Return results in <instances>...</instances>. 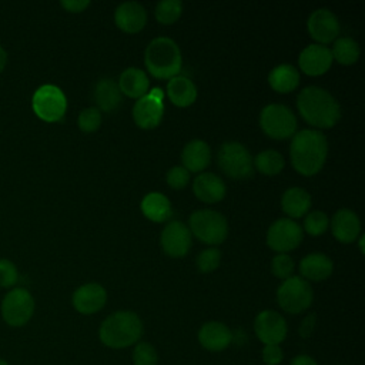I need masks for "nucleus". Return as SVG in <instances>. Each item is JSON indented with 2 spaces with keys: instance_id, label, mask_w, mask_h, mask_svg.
I'll return each instance as SVG.
<instances>
[{
  "instance_id": "58836bf2",
  "label": "nucleus",
  "mask_w": 365,
  "mask_h": 365,
  "mask_svg": "<svg viewBox=\"0 0 365 365\" xmlns=\"http://www.w3.org/2000/svg\"><path fill=\"white\" fill-rule=\"evenodd\" d=\"M165 180L168 187L174 190H181L190 182V173L182 165H175L167 171Z\"/></svg>"
},
{
  "instance_id": "4468645a",
  "label": "nucleus",
  "mask_w": 365,
  "mask_h": 365,
  "mask_svg": "<svg viewBox=\"0 0 365 365\" xmlns=\"http://www.w3.org/2000/svg\"><path fill=\"white\" fill-rule=\"evenodd\" d=\"M160 242H161L163 251L167 255L173 258H180L187 255V252L190 251L191 232L184 222L171 221L161 231Z\"/></svg>"
},
{
  "instance_id": "412c9836",
  "label": "nucleus",
  "mask_w": 365,
  "mask_h": 365,
  "mask_svg": "<svg viewBox=\"0 0 365 365\" xmlns=\"http://www.w3.org/2000/svg\"><path fill=\"white\" fill-rule=\"evenodd\" d=\"M331 231L339 242L349 244L358 238L361 232V221L352 210L341 208L331 220Z\"/></svg>"
},
{
  "instance_id": "5701e85b",
  "label": "nucleus",
  "mask_w": 365,
  "mask_h": 365,
  "mask_svg": "<svg viewBox=\"0 0 365 365\" xmlns=\"http://www.w3.org/2000/svg\"><path fill=\"white\" fill-rule=\"evenodd\" d=\"M334 271L332 259L321 252H312L304 257L299 262V274L305 281H324Z\"/></svg>"
},
{
  "instance_id": "6ab92c4d",
  "label": "nucleus",
  "mask_w": 365,
  "mask_h": 365,
  "mask_svg": "<svg viewBox=\"0 0 365 365\" xmlns=\"http://www.w3.org/2000/svg\"><path fill=\"white\" fill-rule=\"evenodd\" d=\"M192 191L195 197L207 204L220 202L227 192L225 182L214 173H201L194 178Z\"/></svg>"
},
{
  "instance_id": "20e7f679",
  "label": "nucleus",
  "mask_w": 365,
  "mask_h": 365,
  "mask_svg": "<svg viewBox=\"0 0 365 365\" xmlns=\"http://www.w3.org/2000/svg\"><path fill=\"white\" fill-rule=\"evenodd\" d=\"M144 64L153 77L170 80L181 71V50L173 38L157 37L145 47Z\"/></svg>"
},
{
  "instance_id": "c9c22d12",
  "label": "nucleus",
  "mask_w": 365,
  "mask_h": 365,
  "mask_svg": "<svg viewBox=\"0 0 365 365\" xmlns=\"http://www.w3.org/2000/svg\"><path fill=\"white\" fill-rule=\"evenodd\" d=\"M78 128L84 133H94L101 125V113L97 107L84 108L77 118Z\"/></svg>"
},
{
  "instance_id": "f3484780",
  "label": "nucleus",
  "mask_w": 365,
  "mask_h": 365,
  "mask_svg": "<svg viewBox=\"0 0 365 365\" xmlns=\"http://www.w3.org/2000/svg\"><path fill=\"white\" fill-rule=\"evenodd\" d=\"M164 114L163 100L153 97L150 93L138 98L133 107L134 123L143 130H151L160 125Z\"/></svg>"
},
{
  "instance_id": "37998d69",
  "label": "nucleus",
  "mask_w": 365,
  "mask_h": 365,
  "mask_svg": "<svg viewBox=\"0 0 365 365\" xmlns=\"http://www.w3.org/2000/svg\"><path fill=\"white\" fill-rule=\"evenodd\" d=\"M291 365H318V364L312 356L301 354V355H297V356L292 358Z\"/></svg>"
},
{
  "instance_id": "b1692460",
  "label": "nucleus",
  "mask_w": 365,
  "mask_h": 365,
  "mask_svg": "<svg viewBox=\"0 0 365 365\" xmlns=\"http://www.w3.org/2000/svg\"><path fill=\"white\" fill-rule=\"evenodd\" d=\"M150 81L141 68L137 67H128L125 68L118 78V88L123 94H125L130 98H141L148 93Z\"/></svg>"
},
{
  "instance_id": "4be33fe9",
  "label": "nucleus",
  "mask_w": 365,
  "mask_h": 365,
  "mask_svg": "<svg viewBox=\"0 0 365 365\" xmlns=\"http://www.w3.org/2000/svg\"><path fill=\"white\" fill-rule=\"evenodd\" d=\"M181 161L182 167L188 173H200L205 170L211 163V148L202 140H191L182 148Z\"/></svg>"
},
{
  "instance_id": "393cba45",
  "label": "nucleus",
  "mask_w": 365,
  "mask_h": 365,
  "mask_svg": "<svg viewBox=\"0 0 365 365\" xmlns=\"http://www.w3.org/2000/svg\"><path fill=\"white\" fill-rule=\"evenodd\" d=\"M94 100L97 108L104 113L115 111L121 104V91L113 78H100L94 87Z\"/></svg>"
},
{
  "instance_id": "49530a36",
  "label": "nucleus",
  "mask_w": 365,
  "mask_h": 365,
  "mask_svg": "<svg viewBox=\"0 0 365 365\" xmlns=\"http://www.w3.org/2000/svg\"><path fill=\"white\" fill-rule=\"evenodd\" d=\"M0 365H9V364H7L4 359H1V358H0Z\"/></svg>"
},
{
  "instance_id": "9b49d317",
  "label": "nucleus",
  "mask_w": 365,
  "mask_h": 365,
  "mask_svg": "<svg viewBox=\"0 0 365 365\" xmlns=\"http://www.w3.org/2000/svg\"><path fill=\"white\" fill-rule=\"evenodd\" d=\"M304 238L301 225L291 218H279L274 221L267 231V245L278 254H287L295 250Z\"/></svg>"
},
{
  "instance_id": "72a5a7b5",
  "label": "nucleus",
  "mask_w": 365,
  "mask_h": 365,
  "mask_svg": "<svg viewBox=\"0 0 365 365\" xmlns=\"http://www.w3.org/2000/svg\"><path fill=\"white\" fill-rule=\"evenodd\" d=\"M221 251L218 248H205L202 250L195 259L197 268L202 274H210L220 267Z\"/></svg>"
},
{
  "instance_id": "f03ea898",
  "label": "nucleus",
  "mask_w": 365,
  "mask_h": 365,
  "mask_svg": "<svg viewBox=\"0 0 365 365\" xmlns=\"http://www.w3.org/2000/svg\"><path fill=\"white\" fill-rule=\"evenodd\" d=\"M297 107L301 117L318 130L331 128L341 118V107L335 97L317 86H309L299 91Z\"/></svg>"
},
{
  "instance_id": "c85d7f7f",
  "label": "nucleus",
  "mask_w": 365,
  "mask_h": 365,
  "mask_svg": "<svg viewBox=\"0 0 365 365\" xmlns=\"http://www.w3.org/2000/svg\"><path fill=\"white\" fill-rule=\"evenodd\" d=\"M268 83L277 93H291L299 84V73L292 64H279L269 71Z\"/></svg>"
},
{
  "instance_id": "dca6fc26",
  "label": "nucleus",
  "mask_w": 365,
  "mask_h": 365,
  "mask_svg": "<svg viewBox=\"0 0 365 365\" xmlns=\"http://www.w3.org/2000/svg\"><path fill=\"white\" fill-rule=\"evenodd\" d=\"M107 301V292L103 285L97 282H88L78 287L71 298L76 311L84 315H91L98 312Z\"/></svg>"
},
{
  "instance_id": "e433bc0d",
  "label": "nucleus",
  "mask_w": 365,
  "mask_h": 365,
  "mask_svg": "<svg viewBox=\"0 0 365 365\" xmlns=\"http://www.w3.org/2000/svg\"><path fill=\"white\" fill-rule=\"evenodd\" d=\"M294 269H295L294 259L288 254H277L271 261V272L277 278L287 279L292 277Z\"/></svg>"
},
{
  "instance_id": "a18cd8bd",
  "label": "nucleus",
  "mask_w": 365,
  "mask_h": 365,
  "mask_svg": "<svg viewBox=\"0 0 365 365\" xmlns=\"http://www.w3.org/2000/svg\"><path fill=\"white\" fill-rule=\"evenodd\" d=\"M364 240H365V235H361L359 237V250H361L362 254L365 252V250H364Z\"/></svg>"
},
{
  "instance_id": "79ce46f5",
  "label": "nucleus",
  "mask_w": 365,
  "mask_h": 365,
  "mask_svg": "<svg viewBox=\"0 0 365 365\" xmlns=\"http://www.w3.org/2000/svg\"><path fill=\"white\" fill-rule=\"evenodd\" d=\"M61 7L70 13H80L90 6L88 0H63L60 1Z\"/></svg>"
},
{
  "instance_id": "9d476101",
  "label": "nucleus",
  "mask_w": 365,
  "mask_h": 365,
  "mask_svg": "<svg viewBox=\"0 0 365 365\" xmlns=\"http://www.w3.org/2000/svg\"><path fill=\"white\" fill-rule=\"evenodd\" d=\"M0 309L7 325L23 327L34 314V298L26 288H13L4 295Z\"/></svg>"
},
{
  "instance_id": "2eb2a0df",
  "label": "nucleus",
  "mask_w": 365,
  "mask_h": 365,
  "mask_svg": "<svg viewBox=\"0 0 365 365\" xmlns=\"http://www.w3.org/2000/svg\"><path fill=\"white\" fill-rule=\"evenodd\" d=\"M332 54L331 48L322 44H308L298 57V64L299 68L307 74V76H322L325 74L331 66H332Z\"/></svg>"
},
{
  "instance_id": "a19ab883",
  "label": "nucleus",
  "mask_w": 365,
  "mask_h": 365,
  "mask_svg": "<svg viewBox=\"0 0 365 365\" xmlns=\"http://www.w3.org/2000/svg\"><path fill=\"white\" fill-rule=\"evenodd\" d=\"M315 325H317V315L312 312V314H308L301 325H299V335L301 338H309L315 329Z\"/></svg>"
},
{
  "instance_id": "ea45409f",
  "label": "nucleus",
  "mask_w": 365,
  "mask_h": 365,
  "mask_svg": "<svg viewBox=\"0 0 365 365\" xmlns=\"http://www.w3.org/2000/svg\"><path fill=\"white\" fill-rule=\"evenodd\" d=\"M284 358V352L279 345H265L262 348V361L265 365H279Z\"/></svg>"
},
{
  "instance_id": "f257e3e1",
  "label": "nucleus",
  "mask_w": 365,
  "mask_h": 365,
  "mask_svg": "<svg viewBox=\"0 0 365 365\" xmlns=\"http://www.w3.org/2000/svg\"><path fill=\"white\" fill-rule=\"evenodd\" d=\"M328 155V141L319 130H301L292 135L289 144L291 164L301 175L318 174Z\"/></svg>"
},
{
  "instance_id": "1a4fd4ad",
  "label": "nucleus",
  "mask_w": 365,
  "mask_h": 365,
  "mask_svg": "<svg viewBox=\"0 0 365 365\" xmlns=\"http://www.w3.org/2000/svg\"><path fill=\"white\" fill-rule=\"evenodd\" d=\"M34 114L47 123L60 121L67 110V98L60 87L54 84L40 86L31 97Z\"/></svg>"
},
{
  "instance_id": "7c9ffc66",
  "label": "nucleus",
  "mask_w": 365,
  "mask_h": 365,
  "mask_svg": "<svg viewBox=\"0 0 365 365\" xmlns=\"http://www.w3.org/2000/svg\"><path fill=\"white\" fill-rule=\"evenodd\" d=\"M285 160L281 153L275 150H264L254 158V167L265 175H277L282 171Z\"/></svg>"
},
{
  "instance_id": "f8f14e48",
  "label": "nucleus",
  "mask_w": 365,
  "mask_h": 365,
  "mask_svg": "<svg viewBox=\"0 0 365 365\" xmlns=\"http://www.w3.org/2000/svg\"><path fill=\"white\" fill-rule=\"evenodd\" d=\"M255 335L265 345H279L288 332L285 318L272 309L261 311L254 321Z\"/></svg>"
},
{
  "instance_id": "0eeeda50",
  "label": "nucleus",
  "mask_w": 365,
  "mask_h": 365,
  "mask_svg": "<svg viewBox=\"0 0 365 365\" xmlns=\"http://www.w3.org/2000/svg\"><path fill=\"white\" fill-rule=\"evenodd\" d=\"M297 125L295 114L284 104H268L259 113V127L269 138L287 140L297 133Z\"/></svg>"
},
{
  "instance_id": "f704fd0d",
  "label": "nucleus",
  "mask_w": 365,
  "mask_h": 365,
  "mask_svg": "<svg viewBox=\"0 0 365 365\" xmlns=\"http://www.w3.org/2000/svg\"><path fill=\"white\" fill-rule=\"evenodd\" d=\"M158 354L155 348L148 342H138L133 349L134 365H157Z\"/></svg>"
},
{
  "instance_id": "ddd939ff",
  "label": "nucleus",
  "mask_w": 365,
  "mask_h": 365,
  "mask_svg": "<svg viewBox=\"0 0 365 365\" xmlns=\"http://www.w3.org/2000/svg\"><path fill=\"white\" fill-rule=\"evenodd\" d=\"M309 36L317 44H328L335 41L339 36L341 26L338 17L328 9H317L311 13L307 21Z\"/></svg>"
},
{
  "instance_id": "c756f323",
  "label": "nucleus",
  "mask_w": 365,
  "mask_h": 365,
  "mask_svg": "<svg viewBox=\"0 0 365 365\" xmlns=\"http://www.w3.org/2000/svg\"><path fill=\"white\" fill-rule=\"evenodd\" d=\"M332 60H336L342 66H351L358 61L361 50L359 44L351 37H339L334 41L332 50Z\"/></svg>"
},
{
  "instance_id": "2f4dec72",
  "label": "nucleus",
  "mask_w": 365,
  "mask_h": 365,
  "mask_svg": "<svg viewBox=\"0 0 365 365\" xmlns=\"http://www.w3.org/2000/svg\"><path fill=\"white\" fill-rule=\"evenodd\" d=\"M182 3L180 0H163L155 6V19L161 24H174L182 14Z\"/></svg>"
},
{
  "instance_id": "6e6552de",
  "label": "nucleus",
  "mask_w": 365,
  "mask_h": 365,
  "mask_svg": "<svg viewBox=\"0 0 365 365\" xmlns=\"http://www.w3.org/2000/svg\"><path fill=\"white\" fill-rule=\"evenodd\" d=\"M314 299V291L308 281L301 277H289L277 289V302L288 314H301L308 309Z\"/></svg>"
},
{
  "instance_id": "a878e982",
  "label": "nucleus",
  "mask_w": 365,
  "mask_h": 365,
  "mask_svg": "<svg viewBox=\"0 0 365 365\" xmlns=\"http://www.w3.org/2000/svg\"><path fill=\"white\" fill-rule=\"evenodd\" d=\"M309 207L311 195L301 187H291L281 197V208L291 220L307 215Z\"/></svg>"
},
{
  "instance_id": "aec40b11",
  "label": "nucleus",
  "mask_w": 365,
  "mask_h": 365,
  "mask_svg": "<svg viewBox=\"0 0 365 365\" xmlns=\"http://www.w3.org/2000/svg\"><path fill=\"white\" fill-rule=\"evenodd\" d=\"M198 341L201 346L207 351L220 352L232 342V332L225 324L218 321H210L200 328Z\"/></svg>"
},
{
  "instance_id": "4c0bfd02",
  "label": "nucleus",
  "mask_w": 365,
  "mask_h": 365,
  "mask_svg": "<svg viewBox=\"0 0 365 365\" xmlns=\"http://www.w3.org/2000/svg\"><path fill=\"white\" fill-rule=\"evenodd\" d=\"M19 279L17 267L6 258H0V287L11 288Z\"/></svg>"
},
{
  "instance_id": "a211bd4d",
  "label": "nucleus",
  "mask_w": 365,
  "mask_h": 365,
  "mask_svg": "<svg viewBox=\"0 0 365 365\" xmlns=\"http://www.w3.org/2000/svg\"><path fill=\"white\" fill-rule=\"evenodd\" d=\"M114 23L121 31L135 34L145 27L147 11L137 1L121 3L114 11Z\"/></svg>"
},
{
  "instance_id": "473e14b6",
  "label": "nucleus",
  "mask_w": 365,
  "mask_h": 365,
  "mask_svg": "<svg viewBox=\"0 0 365 365\" xmlns=\"http://www.w3.org/2000/svg\"><path fill=\"white\" fill-rule=\"evenodd\" d=\"M328 227H329V218L322 211L308 212L304 218V230L312 237L322 235L328 230Z\"/></svg>"
},
{
  "instance_id": "cd10ccee",
  "label": "nucleus",
  "mask_w": 365,
  "mask_h": 365,
  "mask_svg": "<svg viewBox=\"0 0 365 365\" xmlns=\"http://www.w3.org/2000/svg\"><path fill=\"white\" fill-rule=\"evenodd\" d=\"M141 212L153 222H164L171 217L173 208L164 194L153 191L141 200Z\"/></svg>"
},
{
  "instance_id": "39448f33",
  "label": "nucleus",
  "mask_w": 365,
  "mask_h": 365,
  "mask_svg": "<svg viewBox=\"0 0 365 365\" xmlns=\"http://www.w3.org/2000/svg\"><path fill=\"white\" fill-rule=\"evenodd\" d=\"M188 230L197 240L210 245H218L228 235L227 218L214 210H197L190 215Z\"/></svg>"
},
{
  "instance_id": "423d86ee",
  "label": "nucleus",
  "mask_w": 365,
  "mask_h": 365,
  "mask_svg": "<svg viewBox=\"0 0 365 365\" xmlns=\"http://www.w3.org/2000/svg\"><path fill=\"white\" fill-rule=\"evenodd\" d=\"M221 171L232 180H247L254 174V158L248 148L237 141L224 143L217 153Z\"/></svg>"
},
{
  "instance_id": "7ed1b4c3",
  "label": "nucleus",
  "mask_w": 365,
  "mask_h": 365,
  "mask_svg": "<svg viewBox=\"0 0 365 365\" xmlns=\"http://www.w3.org/2000/svg\"><path fill=\"white\" fill-rule=\"evenodd\" d=\"M143 335V322L135 312L117 311L108 315L100 325V341L114 349L127 348L137 344Z\"/></svg>"
},
{
  "instance_id": "bb28decb",
  "label": "nucleus",
  "mask_w": 365,
  "mask_h": 365,
  "mask_svg": "<svg viewBox=\"0 0 365 365\" xmlns=\"http://www.w3.org/2000/svg\"><path fill=\"white\" fill-rule=\"evenodd\" d=\"M167 96L177 107H190L197 100V87L185 76H175L167 84Z\"/></svg>"
},
{
  "instance_id": "c03bdc74",
  "label": "nucleus",
  "mask_w": 365,
  "mask_h": 365,
  "mask_svg": "<svg viewBox=\"0 0 365 365\" xmlns=\"http://www.w3.org/2000/svg\"><path fill=\"white\" fill-rule=\"evenodd\" d=\"M6 63H7V53H6V50L0 46V73L4 70Z\"/></svg>"
}]
</instances>
